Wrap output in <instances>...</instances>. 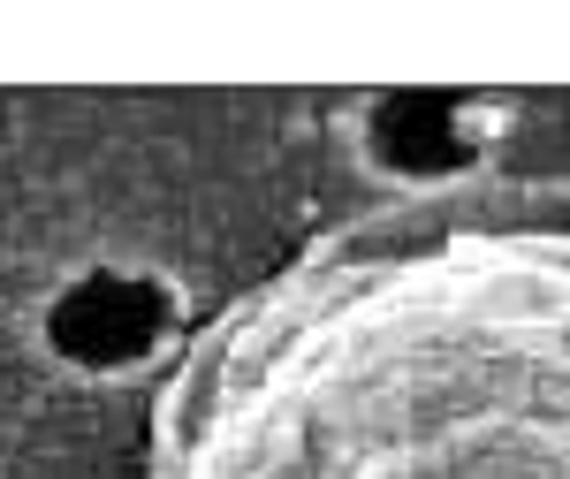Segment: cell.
Listing matches in <instances>:
<instances>
[{"label": "cell", "instance_id": "6da1fadb", "mask_svg": "<svg viewBox=\"0 0 570 479\" xmlns=\"http://www.w3.org/2000/svg\"><path fill=\"white\" fill-rule=\"evenodd\" d=\"M160 328H168V297L153 282H130V274L77 282L53 305V320H46L53 350L77 358V365H130V358H145V350L160 343Z\"/></svg>", "mask_w": 570, "mask_h": 479}, {"label": "cell", "instance_id": "7a4b0ae2", "mask_svg": "<svg viewBox=\"0 0 570 479\" xmlns=\"http://www.w3.org/2000/svg\"><path fill=\"white\" fill-rule=\"evenodd\" d=\"M373 145H381V160H389V168H419V175L449 168V160H456V123H449V99H389V107H381Z\"/></svg>", "mask_w": 570, "mask_h": 479}]
</instances>
